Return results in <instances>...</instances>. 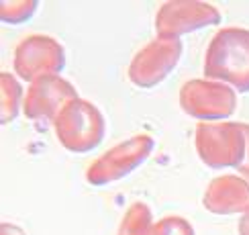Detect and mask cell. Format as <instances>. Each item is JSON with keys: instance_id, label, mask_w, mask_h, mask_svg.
Listing matches in <instances>:
<instances>
[{"instance_id": "cell-1", "label": "cell", "mask_w": 249, "mask_h": 235, "mask_svg": "<svg viewBox=\"0 0 249 235\" xmlns=\"http://www.w3.org/2000/svg\"><path fill=\"white\" fill-rule=\"evenodd\" d=\"M204 76L237 92H249V29L216 31L204 55Z\"/></svg>"}, {"instance_id": "cell-2", "label": "cell", "mask_w": 249, "mask_h": 235, "mask_svg": "<svg viewBox=\"0 0 249 235\" xmlns=\"http://www.w3.org/2000/svg\"><path fill=\"white\" fill-rule=\"evenodd\" d=\"M194 145L200 162L209 168H239L247 156L243 123H198Z\"/></svg>"}, {"instance_id": "cell-3", "label": "cell", "mask_w": 249, "mask_h": 235, "mask_svg": "<svg viewBox=\"0 0 249 235\" xmlns=\"http://www.w3.org/2000/svg\"><path fill=\"white\" fill-rule=\"evenodd\" d=\"M59 143L71 153L96 149L107 135V121L98 107L84 98H76L61 108L53 123Z\"/></svg>"}, {"instance_id": "cell-4", "label": "cell", "mask_w": 249, "mask_h": 235, "mask_svg": "<svg viewBox=\"0 0 249 235\" xmlns=\"http://www.w3.org/2000/svg\"><path fill=\"white\" fill-rule=\"evenodd\" d=\"M180 107L200 123H221L235 112L237 94L229 84L196 78L180 88Z\"/></svg>"}, {"instance_id": "cell-5", "label": "cell", "mask_w": 249, "mask_h": 235, "mask_svg": "<svg viewBox=\"0 0 249 235\" xmlns=\"http://www.w3.org/2000/svg\"><path fill=\"white\" fill-rule=\"evenodd\" d=\"M223 20L219 8L200 0H170L155 15V33L161 39H180L204 27H214Z\"/></svg>"}, {"instance_id": "cell-6", "label": "cell", "mask_w": 249, "mask_h": 235, "mask_svg": "<svg viewBox=\"0 0 249 235\" xmlns=\"http://www.w3.org/2000/svg\"><path fill=\"white\" fill-rule=\"evenodd\" d=\"M15 72L20 80L33 84L45 76H59L66 68V49L49 35H31L15 49Z\"/></svg>"}, {"instance_id": "cell-7", "label": "cell", "mask_w": 249, "mask_h": 235, "mask_svg": "<svg viewBox=\"0 0 249 235\" xmlns=\"http://www.w3.org/2000/svg\"><path fill=\"white\" fill-rule=\"evenodd\" d=\"M153 145L155 143L149 135H135L119 143L88 168L86 180L92 186H105V184L123 180L151 156Z\"/></svg>"}, {"instance_id": "cell-8", "label": "cell", "mask_w": 249, "mask_h": 235, "mask_svg": "<svg viewBox=\"0 0 249 235\" xmlns=\"http://www.w3.org/2000/svg\"><path fill=\"white\" fill-rule=\"evenodd\" d=\"M76 98L78 90L68 80L59 76H45L29 86L23 102V112L29 121H33L39 127V131H45L55 123L61 108Z\"/></svg>"}, {"instance_id": "cell-9", "label": "cell", "mask_w": 249, "mask_h": 235, "mask_svg": "<svg viewBox=\"0 0 249 235\" xmlns=\"http://www.w3.org/2000/svg\"><path fill=\"white\" fill-rule=\"evenodd\" d=\"M180 39H153L145 45L129 66V80L139 88H153L161 84L178 66L182 57Z\"/></svg>"}, {"instance_id": "cell-10", "label": "cell", "mask_w": 249, "mask_h": 235, "mask_svg": "<svg viewBox=\"0 0 249 235\" xmlns=\"http://www.w3.org/2000/svg\"><path fill=\"white\" fill-rule=\"evenodd\" d=\"M202 204L213 215H235L249 211V182L239 176L214 178L204 190Z\"/></svg>"}, {"instance_id": "cell-11", "label": "cell", "mask_w": 249, "mask_h": 235, "mask_svg": "<svg viewBox=\"0 0 249 235\" xmlns=\"http://www.w3.org/2000/svg\"><path fill=\"white\" fill-rule=\"evenodd\" d=\"M0 90H2V117H0V123L8 125V123H13L18 117L20 100L25 102L23 88H20L18 80L13 74L2 72V76H0Z\"/></svg>"}, {"instance_id": "cell-12", "label": "cell", "mask_w": 249, "mask_h": 235, "mask_svg": "<svg viewBox=\"0 0 249 235\" xmlns=\"http://www.w3.org/2000/svg\"><path fill=\"white\" fill-rule=\"evenodd\" d=\"M153 219L151 209L145 202H133L124 213L117 235H151Z\"/></svg>"}, {"instance_id": "cell-13", "label": "cell", "mask_w": 249, "mask_h": 235, "mask_svg": "<svg viewBox=\"0 0 249 235\" xmlns=\"http://www.w3.org/2000/svg\"><path fill=\"white\" fill-rule=\"evenodd\" d=\"M37 8L39 2H35V0H6L0 4V17H2V23L18 25L33 17Z\"/></svg>"}, {"instance_id": "cell-14", "label": "cell", "mask_w": 249, "mask_h": 235, "mask_svg": "<svg viewBox=\"0 0 249 235\" xmlns=\"http://www.w3.org/2000/svg\"><path fill=\"white\" fill-rule=\"evenodd\" d=\"M151 235H196V233L188 219L172 215V217H163L155 223Z\"/></svg>"}, {"instance_id": "cell-15", "label": "cell", "mask_w": 249, "mask_h": 235, "mask_svg": "<svg viewBox=\"0 0 249 235\" xmlns=\"http://www.w3.org/2000/svg\"><path fill=\"white\" fill-rule=\"evenodd\" d=\"M243 129H245V135H247V156H245V162L237 170H239V174L249 182V125H245V123H243Z\"/></svg>"}, {"instance_id": "cell-16", "label": "cell", "mask_w": 249, "mask_h": 235, "mask_svg": "<svg viewBox=\"0 0 249 235\" xmlns=\"http://www.w3.org/2000/svg\"><path fill=\"white\" fill-rule=\"evenodd\" d=\"M239 235H249V211H245L241 215V221H239Z\"/></svg>"}]
</instances>
